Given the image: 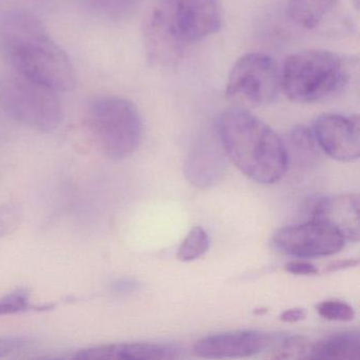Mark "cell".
Here are the masks:
<instances>
[{
	"mask_svg": "<svg viewBox=\"0 0 360 360\" xmlns=\"http://www.w3.org/2000/svg\"><path fill=\"white\" fill-rule=\"evenodd\" d=\"M0 52L15 72L58 92L75 89L68 56L34 14L12 9L0 15Z\"/></svg>",
	"mask_w": 360,
	"mask_h": 360,
	"instance_id": "1",
	"label": "cell"
},
{
	"mask_svg": "<svg viewBox=\"0 0 360 360\" xmlns=\"http://www.w3.org/2000/svg\"><path fill=\"white\" fill-rule=\"evenodd\" d=\"M221 26L218 0H155L144 25L149 60L172 66L187 46L218 32Z\"/></svg>",
	"mask_w": 360,
	"mask_h": 360,
	"instance_id": "2",
	"label": "cell"
},
{
	"mask_svg": "<svg viewBox=\"0 0 360 360\" xmlns=\"http://www.w3.org/2000/svg\"><path fill=\"white\" fill-rule=\"evenodd\" d=\"M216 132L227 158L255 182L275 184L288 172L290 159L283 141L248 111H225L217 121Z\"/></svg>",
	"mask_w": 360,
	"mask_h": 360,
	"instance_id": "3",
	"label": "cell"
},
{
	"mask_svg": "<svg viewBox=\"0 0 360 360\" xmlns=\"http://www.w3.org/2000/svg\"><path fill=\"white\" fill-rule=\"evenodd\" d=\"M349 65L324 50H307L286 58L280 70L281 89L292 102H319L340 91L349 83Z\"/></svg>",
	"mask_w": 360,
	"mask_h": 360,
	"instance_id": "4",
	"label": "cell"
},
{
	"mask_svg": "<svg viewBox=\"0 0 360 360\" xmlns=\"http://www.w3.org/2000/svg\"><path fill=\"white\" fill-rule=\"evenodd\" d=\"M85 122L98 148L115 161L134 155L142 140V117L136 105L126 98H94L88 106Z\"/></svg>",
	"mask_w": 360,
	"mask_h": 360,
	"instance_id": "5",
	"label": "cell"
},
{
	"mask_svg": "<svg viewBox=\"0 0 360 360\" xmlns=\"http://www.w3.org/2000/svg\"><path fill=\"white\" fill-rule=\"evenodd\" d=\"M56 92L15 71L0 75V107L31 129L51 132L60 126L62 104Z\"/></svg>",
	"mask_w": 360,
	"mask_h": 360,
	"instance_id": "6",
	"label": "cell"
},
{
	"mask_svg": "<svg viewBox=\"0 0 360 360\" xmlns=\"http://www.w3.org/2000/svg\"><path fill=\"white\" fill-rule=\"evenodd\" d=\"M280 89V70L274 58L254 52L241 56L233 65L227 81L226 96L233 102L260 107L273 103Z\"/></svg>",
	"mask_w": 360,
	"mask_h": 360,
	"instance_id": "7",
	"label": "cell"
},
{
	"mask_svg": "<svg viewBox=\"0 0 360 360\" xmlns=\"http://www.w3.org/2000/svg\"><path fill=\"white\" fill-rule=\"evenodd\" d=\"M273 242L280 252L299 259L333 256L345 244L336 231L314 220L283 227L275 233Z\"/></svg>",
	"mask_w": 360,
	"mask_h": 360,
	"instance_id": "8",
	"label": "cell"
},
{
	"mask_svg": "<svg viewBox=\"0 0 360 360\" xmlns=\"http://www.w3.org/2000/svg\"><path fill=\"white\" fill-rule=\"evenodd\" d=\"M314 136L320 150L340 162L359 159V117L358 115H322L314 123Z\"/></svg>",
	"mask_w": 360,
	"mask_h": 360,
	"instance_id": "9",
	"label": "cell"
},
{
	"mask_svg": "<svg viewBox=\"0 0 360 360\" xmlns=\"http://www.w3.org/2000/svg\"><path fill=\"white\" fill-rule=\"evenodd\" d=\"M275 337L258 330H233L204 337L193 349L203 358H239L257 355L275 345Z\"/></svg>",
	"mask_w": 360,
	"mask_h": 360,
	"instance_id": "10",
	"label": "cell"
},
{
	"mask_svg": "<svg viewBox=\"0 0 360 360\" xmlns=\"http://www.w3.org/2000/svg\"><path fill=\"white\" fill-rule=\"evenodd\" d=\"M311 220L330 227L345 242L359 241V195L345 193L320 200L314 206Z\"/></svg>",
	"mask_w": 360,
	"mask_h": 360,
	"instance_id": "11",
	"label": "cell"
},
{
	"mask_svg": "<svg viewBox=\"0 0 360 360\" xmlns=\"http://www.w3.org/2000/svg\"><path fill=\"white\" fill-rule=\"evenodd\" d=\"M181 349L168 343H113L77 352L75 359H176Z\"/></svg>",
	"mask_w": 360,
	"mask_h": 360,
	"instance_id": "12",
	"label": "cell"
},
{
	"mask_svg": "<svg viewBox=\"0 0 360 360\" xmlns=\"http://www.w3.org/2000/svg\"><path fill=\"white\" fill-rule=\"evenodd\" d=\"M218 139V138H217ZM226 153L220 142H205L195 146L185 162L184 172L191 184L199 188H208L222 178L226 167Z\"/></svg>",
	"mask_w": 360,
	"mask_h": 360,
	"instance_id": "13",
	"label": "cell"
},
{
	"mask_svg": "<svg viewBox=\"0 0 360 360\" xmlns=\"http://www.w3.org/2000/svg\"><path fill=\"white\" fill-rule=\"evenodd\" d=\"M340 0H288L290 22L307 30L321 27L338 9Z\"/></svg>",
	"mask_w": 360,
	"mask_h": 360,
	"instance_id": "14",
	"label": "cell"
},
{
	"mask_svg": "<svg viewBox=\"0 0 360 360\" xmlns=\"http://www.w3.org/2000/svg\"><path fill=\"white\" fill-rule=\"evenodd\" d=\"M359 353L358 332L338 333L313 341L309 360H355Z\"/></svg>",
	"mask_w": 360,
	"mask_h": 360,
	"instance_id": "15",
	"label": "cell"
},
{
	"mask_svg": "<svg viewBox=\"0 0 360 360\" xmlns=\"http://www.w3.org/2000/svg\"><path fill=\"white\" fill-rule=\"evenodd\" d=\"M299 163L311 164L319 157L320 148L311 129L305 126H297L288 136V148Z\"/></svg>",
	"mask_w": 360,
	"mask_h": 360,
	"instance_id": "16",
	"label": "cell"
},
{
	"mask_svg": "<svg viewBox=\"0 0 360 360\" xmlns=\"http://www.w3.org/2000/svg\"><path fill=\"white\" fill-rule=\"evenodd\" d=\"M210 246V236L205 229L201 226L193 227L179 246L176 258L182 262L197 260L208 252Z\"/></svg>",
	"mask_w": 360,
	"mask_h": 360,
	"instance_id": "17",
	"label": "cell"
},
{
	"mask_svg": "<svg viewBox=\"0 0 360 360\" xmlns=\"http://www.w3.org/2000/svg\"><path fill=\"white\" fill-rule=\"evenodd\" d=\"M313 341L303 336H292L284 339L276 345L269 358L273 359L309 360Z\"/></svg>",
	"mask_w": 360,
	"mask_h": 360,
	"instance_id": "18",
	"label": "cell"
},
{
	"mask_svg": "<svg viewBox=\"0 0 360 360\" xmlns=\"http://www.w3.org/2000/svg\"><path fill=\"white\" fill-rule=\"evenodd\" d=\"M88 7L111 20L129 16L138 7L140 0H85Z\"/></svg>",
	"mask_w": 360,
	"mask_h": 360,
	"instance_id": "19",
	"label": "cell"
},
{
	"mask_svg": "<svg viewBox=\"0 0 360 360\" xmlns=\"http://www.w3.org/2000/svg\"><path fill=\"white\" fill-rule=\"evenodd\" d=\"M53 305L34 307L31 304L30 292L27 288H18L0 298V316L25 313L30 309H49Z\"/></svg>",
	"mask_w": 360,
	"mask_h": 360,
	"instance_id": "20",
	"label": "cell"
},
{
	"mask_svg": "<svg viewBox=\"0 0 360 360\" xmlns=\"http://www.w3.org/2000/svg\"><path fill=\"white\" fill-rule=\"evenodd\" d=\"M318 314L330 321L349 322L355 318V309L345 301L326 300L316 307Z\"/></svg>",
	"mask_w": 360,
	"mask_h": 360,
	"instance_id": "21",
	"label": "cell"
},
{
	"mask_svg": "<svg viewBox=\"0 0 360 360\" xmlns=\"http://www.w3.org/2000/svg\"><path fill=\"white\" fill-rule=\"evenodd\" d=\"M22 219V208L20 204L10 202L0 206V238L15 231Z\"/></svg>",
	"mask_w": 360,
	"mask_h": 360,
	"instance_id": "22",
	"label": "cell"
},
{
	"mask_svg": "<svg viewBox=\"0 0 360 360\" xmlns=\"http://www.w3.org/2000/svg\"><path fill=\"white\" fill-rule=\"evenodd\" d=\"M33 345L31 339L22 336L0 337V358L28 349Z\"/></svg>",
	"mask_w": 360,
	"mask_h": 360,
	"instance_id": "23",
	"label": "cell"
},
{
	"mask_svg": "<svg viewBox=\"0 0 360 360\" xmlns=\"http://www.w3.org/2000/svg\"><path fill=\"white\" fill-rule=\"evenodd\" d=\"M285 271L292 275L298 276H314L319 273L315 265L303 260L292 261L288 263L285 265Z\"/></svg>",
	"mask_w": 360,
	"mask_h": 360,
	"instance_id": "24",
	"label": "cell"
},
{
	"mask_svg": "<svg viewBox=\"0 0 360 360\" xmlns=\"http://www.w3.org/2000/svg\"><path fill=\"white\" fill-rule=\"evenodd\" d=\"M138 286L139 284L136 280L122 278V279L117 280L111 284V292L117 295L128 294V292H132L138 290Z\"/></svg>",
	"mask_w": 360,
	"mask_h": 360,
	"instance_id": "25",
	"label": "cell"
},
{
	"mask_svg": "<svg viewBox=\"0 0 360 360\" xmlns=\"http://www.w3.org/2000/svg\"><path fill=\"white\" fill-rule=\"evenodd\" d=\"M305 316H307V313H305L304 309L296 307V309H290L288 311H282L281 315H280V320L283 322H288V323H295V322L304 319Z\"/></svg>",
	"mask_w": 360,
	"mask_h": 360,
	"instance_id": "26",
	"label": "cell"
},
{
	"mask_svg": "<svg viewBox=\"0 0 360 360\" xmlns=\"http://www.w3.org/2000/svg\"><path fill=\"white\" fill-rule=\"evenodd\" d=\"M358 265V260L356 259H345V260L336 261L330 263L326 266V273H333V271H342V269H351Z\"/></svg>",
	"mask_w": 360,
	"mask_h": 360,
	"instance_id": "27",
	"label": "cell"
}]
</instances>
